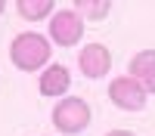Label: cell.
Wrapping results in <instances>:
<instances>
[{
	"instance_id": "obj_1",
	"label": "cell",
	"mask_w": 155,
	"mask_h": 136,
	"mask_svg": "<svg viewBox=\"0 0 155 136\" xmlns=\"http://www.w3.org/2000/svg\"><path fill=\"white\" fill-rule=\"evenodd\" d=\"M50 56H53V43L47 34L37 31H22L9 43V59L19 71H44Z\"/></svg>"
},
{
	"instance_id": "obj_2",
	"label": "cell",
	"mask_w": 155,
	"mask_h": 136,
	"mask_svg": "<svg viewBox=\"0 0 155 136\" xmlns=\"http://www.w3.org/2000/svg\"><path fill=\"white\" fill-rule=\"evenodd\" d=\"M50 121H53V127H56L59 133L78 136V133H84V130L90 127L93 111H90V102H87V99H81V96H65V99H59V102L53 105Z\"/></svg>"
},
{
	"instance_id": "obj_4",
	"label": "cell",
	"mask_w": 155,
	"mask_h": 136,
	"mask_svg": "<svg viewBox=\"0 0 155 136\" xmlns=\"http://www.w3.org/2000/svg\"><path fill=\"white\" fill-rule=\"evenodd\" d=\"M84 37V19L74 9H56L50 16V40L56 46H74Z\"/></svg>"
},
{
	"instance_id": "obj_10",
	"label": "cell",
	"mask_w": 155,
	"mask_h": 136,
	"mask_svg": "<svg viewBox=\"0 0 155 136\" xmlns=\"http://www.w3.org/2000/svg\"><path fill=\"white\" fill-rule=\"evenodd\" d=\"M106 136H137V133H130V130H109Z\"/></svg>"
},
{
	"instance_id": "obj_7",
	"label": "cell",
	"mask_w": 155,
	"mask_h": 136,
	"mask_svg": "<svg viewBox=\"0 0 155 136\" xmlns=\"http://www.w3.org/2000/svg\"><path fill=\"white\" fill-rule=\"evenodd\" d=\"M127 74L152 96L155 93V49H140V53L127 62Z\"/></svg>"
},
{
	"instance_id": "obj_9",
	"label": "cell",
	"mask_w": 155,
	"mask_h": 136,
	"mask_svg": "<svg viewBox=\"0 0 155 136\" xmlns=\"http://www.w3.org/2000/svg\"><path fill=\"white\" fill-rule=\"evenodd\" d=\"M71 9H74L81 19H93V22H99V19H106L109 12H112V3H109V0H78Z\"/></svg>"
},
{
	"instance_id": "obj_11",
	"label": "cell",
	"mask_w": 155,
	"mask_h": 136,
	"mask_svg": "<svg viewBox=\"0 0 155 136\" xmlns=\"http://www.w3.org/2000/svg\"><path fill=\"white\" fill-rule=\"evenodd\" d=\"M3 9H6V3H3V0H0V16H3Z\"/></svg>"
},
{
	"instance_id": "obj_6",
	"label": "cell",
	"mask_w": 155,
	"mask_h": 136,
	"mask_svg": "<svg viewBox=\"0 0 155 136\" xmlns=\"http://www.w3.org/2000/svg\"><path fill=\"white\" fill-rule=\"evenodd\" d=\"M37 90L41 96H50V99H65L68 90H71V71L65 65H47L41 71V81H37Z\"/></svg>"
},
{
	"instance_id": "obj_8",
	"label": "cell",
	"mask_w": 155,
	"mask_h": 136,
	"mask_svg": "<svg viewBox=\"0 0 155 136\" xmlns=\"http://www.w3.org/2000/svg\"><path fill=\"white\" fill-rule=\"evenodd\" d=\"M16 12L28 22H41L53 16V0H16Z\"/></svg>"
},
{
	"instance_id": "obj_5",
	"label": "cell",
	"mask_w": 155,
	"mask_h": 136,
	"mask_svg": "<svg viewBox=\"0 0 155 136\" xmlns=\"http://www.w3.org/2000/svg\"><path fill=\"white\" fill-rule=\"evenodd\" d=\"M78 68H81L84 77L90 81H99L106 77L109 68H112V53L106 43H84L81 53H78Z\"/></svg>"
},
{
	"instance_id": "obj_3",
	"label": "cell",
	"mask_w": 155,
	"mask_h": 136,
	"mask_svg": "<svg viewBox=\"0 0 155 136\" xmlns=\"http://www.w3.org/2000/svg\"><path fill=\"white\" fill-rule=\"evenodd\" d=\"M109 102L121 111H143L149 102V93L140 87L130 74H121V77L109 81Z\"/></svg>"
}]
</instances>
